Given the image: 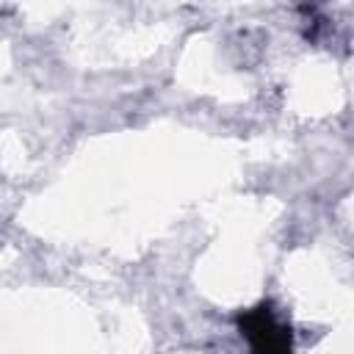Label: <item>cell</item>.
<instances>
[{"instance_id": "obj_1", "label": "cell", "mask_w": 354, "mask_h": 354, "mask_svg": "<svg viewBox=\"0 0 354 354\" xmlns=\"http://www.w3.org/2000/svg\"><path fill=\"white\" fill-rule=\"evenodd\" d=\"M241 335L249 340L252 354H290L293 332L282 324L271 307V301H260L257 307L238 315Z\"/></svg>"}]
</instances>
